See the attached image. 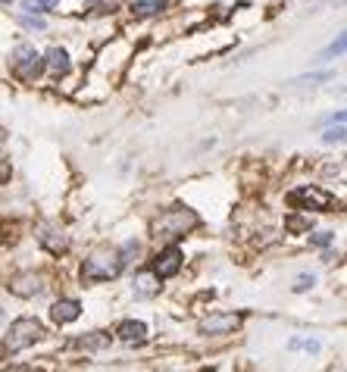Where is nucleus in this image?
Here are the masks:
<instances>
[{"label": "nucleus", "instance_id": "f257e3e1", "mask_svg": "<svg viewBox=\"0 0 347 372\" xmlns=\"http://www.w3.org/2000/svg\"><path fill=\"white\" fill-rule=\"evenodd\" d=\"M197 213L194 209H188V207H169L166 213H160L157 216V222H153V235L157 238H166V241H172V238H182V235H188L191 228H197Z\"/></svg>", "mask_w": 347, "mask_h": 372}, {"label": "nucleus", "instance_id": "f03ea898", "mask_svg": "<svg viewBox=\"0 0 347 372\" xmlns=\"http://www.w3.org/2000/svg\"><path fill=\"white\" fill-rule=\"evenodd\" d=\"M122 254L119 250H100V254L88 256V263L82 266V279L85 282H110L122 273Z\"/></svg>", "mask_w": 347, "mask_h": 372}, {"label": "nucleus", "instance_id": "7ed1b4c3", "mask_svg": "<svg viewBox=\"0 0 347 372\" xmlns=\"http://www.w3.org/2000/svg\"><path fill=\"white\" fill-rule=\"evenodd\" d=\"M288 207H295V209H306V213H325V209H335L338 207V200L332 198L329 191H323V188H316V185H300L295 188V191H288Z\"/></svg>", "mask_w": 347, "mask_h": 372}, {"label": "nucleus", "instance_id": "20e7f679", "mask_svg": "<svg viewBox=\"0 0 347 372\" xmlns=\"http://www.w3.org/2000/svg\"><path fill=\"white\" fill-rule=\"evenodd\" d=\"M13 72L19 82H38V76L44 72V57L31 44H19L13 50Z\"/></svg>", "mask_w": 347, "mask_h": 372}, {"label": "nucleus", "instance_id": "39448f33", "mask_svg": "<svg viewBox=\"0 0 347 372\" xmlns=\"http://www.w3.org/2000/svg\"><path fill=\"white\" fill-rule=\"evenodd\" d=\"M38 338H41V322L31 319V316H22V319H16L10 326V335L3 338V347H6V354H19L29 344H35Z\"/></svg>", "mask_w": 347, "mask_h": 372}, {"label": "nucleus", "instance_id": "423d86ee", "mask_svg": "<svg viewBox=\"0 0 347 372\" xmlns=\"http://www.w3.org/2000/svg\"><path fill=\"white\" fill-rule=\"evenodd\" d=\"M182 256L185 254L176 244H169L166 250H160L157 260H153V275H157V279H172V275L182 269Z\"/></svg>", "mask_w": 347, "mask_h": 372}, {"label": "nucleus", "instance_id": "0eeeda50", "mask_svg": "<svg viewBox=\"0 0 347 372\" xmlns=\"http://www.w3.org/2000/svg\"><path fill=\"white\" fill-rule=\"evenodd\" d=\"M241 329V316L238 313H213L200 322L204 335H232V331Z\"/></svg>", "mask_w": 347, "mask_h": 372}, {"label": "nucleus", "instance_id": "6e6552de", "mask_svg": "<svg viewBox=\"0 0 347 372\" xmlns=\"http://www.w3.org/2000/svg\"><path fill=\"white\" fill-rule=\"evenodd\" d=\"M38 241H41L48 250H53V254H59V250H66L69 247V238H66V232L63 228H57V226H38Z\"/></svg>", "mask_w": 347, "mask_h": 372}, {"label": "nucleus", "instance_id": "1a4fd4ad", "mask_svg": "<svg viewBox=\"0 0 347 372\" xmlns=\"http://www.w3.org/2000/svg\"><path fill=\"white\" fill-rule=\"evenodd\" d=\"M41 288H44V282H41V275H35V273H19L16 279H10V291L16 297H31Z\"/></svg>", "mask_w": 347, "mask_h": 372}, {"label": "nucleus", "instance_id": "9d476101", "mask_svg": "<svg viewBox=\"0 0 347 372\" xmlns=\"http://www.w3.org/2000/svg\"><path fill=\"white\" fill-rule=\"evenodd\" d=\"M50 316L57 326H66V322H76L78 316H82V303L78 301H57L50 307Z\"/></svg>", "mask_w": 347, "mask_h": 372}, {"label": "nucleus", "instance_id": "9b49d317", "mask_svg": "<svg viewBox=\"0 0 347 372\" xmlns=\"http://www.w3.org/2000/svg\"><path fill=\"white\" fill-rule=\"evenodd\" d=\"M44 66H48L53 76H66V72L72 69V60H69V53H66L63 47H50L48 57H44Z\"/></svg>", "mask_w": 347, "mask_h": 372}, {"label": "nucleus", "instance_id": "f8f14e48", "mask_svg": "<svg viewBox=\"0 0 347 372\" xmlns=\"http://www.w3.org/2000/svg\"><path fill=\"white\" fill-rule=\"evenodd\" d=\"M129 10L135 19H148V16H157V13L166 10V0H135Z\"/></svg>", "mask_w": 347, "mask_h": 372}, {"label": "nucleus", "instance_id": "ddd939ff", "mask_svg": "<svg viewBox=\"0 0 347 372\" xmlns=\"http://www.w3.org/2000/svg\"><path fill=\"white\" fill-rule=\"evenodd\" d=\"M144 331H148V326H144V322H138V319H125L122 326H119V338H122V341H141Z\"/></svg>", "mask_w": 347, "mask_h": 372}, {"label": "nucleus", "instance_id": "4468645a", "mask_svg": "<svg viewBox=\"0 0 347 372\" xmlns=\"http://www.w3.org/2000/svg\"><path fill=\"white\" fill-rule=\"evenodd\" d=\"M332 123H335V125H329V132L323 135V141H329V144H335V141H344V113L338 110L335 116H332Z\"/></svg>", "mask_w": 347, "mask_h": 372}, {"label": "nucleus", "instance_id": "2eb2a0df", "mask_svg": "<svg viewBox=\"0 0 347 372\" xmlns=\"http://www.w3.org/2000/svg\"><path fill=\"white\" fill-rule=\"evenodd\" d=\"M22 6L29 13H35V16H41V13H50L59 6V0H22Z\"/></svg>", "mask_w": 347, "mask_h": 372}, {"label": "nucleus", "instance_id": "dca6fc26", "mask_svg": "<svg viewBox=\"0 0 347 372\" xmlns=\"http://www.w3.org/2000/svg\"><path fill=\"white\" fill-rule=\"evenodd\" d=\"M76 344L85 350H97V347H106V344H110V335H82Z\"/></svg>", "mask_w": 347, "mask_h": 372}, {"label": "nucleus", "instance_id": "f3484780", "mask_svg": "<svg viewBox=\"0 0 347 372\" xmlns=\"http://www.w3.org/2000/svg\"><path fill=\"white\" fill-rule=\"evenodd\" d=\"M285 228H288V232H310V216H288V219H285Z\"/></svg>", "mask_w": 347, "mask_h": 372}, {"label": "nucleus", "instance_id": "a211bd4d", "mask_svg": "<svg viewBox=\"0 0 347 372\" xmlns=\"http://www.w3.org/2000/svg\"><path fill=\"white\" fill-rule=\"evenodd\" d=\"M341 53H344V35H338L335 41L323 50V57H319V60H335V57H341Z\"/></svg>", "mask_w": 347, "mask_h": 372}, {"label": "nucleus", "instance_id": "6ab92c4d", "mask_svg": "<svg viewBox=\"0 0 347 372\" xmlns=\"http://www.w3.org/2000/svg\"><path fill=\"white\" fill-rule=\"evenodd\" d=\"M153 279H157V275H141V279L135 282V291H138V294H153V291L160 288V282H153Z\"/></svg>", "mask_w": 347, "mask_h": 372}, {"label": "nucleus", "instance_id": "aec40b11", "mask_svg": "<svg viewBox=\"0 0 347 372\" xmlns=\"http://www.w3.org/2000/svg\"><path fill=\"white\" fill-rule=\"evenodd\" d=\"M332 238H335V232H316V235H310V244L325 247V244H332Z\"/></svg>", "mask_w": 347, "mask_h": 372}, {"label": "nucleus", "instance_id": "412c9836", "mask_svg": "<svg viewBox=\"0 0 347 372\" xmlns=\"http://www.w3.org/2000/svg\"><path fill=\"white\" fill-rule=\"evenodd\" d=\"M22 25H25V29L44 32V19H41V16H22Z\"/></svg>", "mask_w": 347, "mask_h": 372}, {"label": "nucleus", "instance_id": "4be33fe9", "mask_svg": "<svg viewBox=\"0 0 347 372\" xmlns=\"http://www.w3.org/2000/svg\"><path fill=\"white\" fill-rule=\"evenodd\" d=\"M313 282H316V279H313V275H297V282H295V291H297V294H300V291H306V288H313Z\"/></svg>", "mask_w": 347, "mask_h": 372}, {"label": "nucleus", "instance_id": "5701e85b", "mask_svg": "<svg viewBox=\"0 0 347 372\" xmlns=\"http://www.w3.org/2000/svg\"><path fill=\"white\" fill-rule=\"evenodd\" d=\"M10 175H13V169H10V160H0V185H3V181H10Z\"/></svg>", "mask_w": 347, "mask_h": 372}, {"label": "nucleus", "instance_id": "b1692460", "mask_svg": "<svg viewBox=\"0 0 347 372\" xmlns=\"http://www.w3.org/2000/svg\"><path fill=\"white\" fill-rule=\"evenodd\" d=\"M304 347H306V354H319V341H306Z\"/></svg>", "mask_w": 347, "mask_h": 372}, {"label": "nucleus", "instance_id": "393cba45", "mask_svg": "<svg viewBox=\"0 0 347 372\" xmlns=\"http://www.w3.org/2000/svg\"><path fill=\"white\" fill-rule=\"evenodd\" d=\"M13 372H29V369H13Z\"/></svg>", "mask_w": 347, "mask_h": 372}, {"label": "nucleus", "instance_id": "a878e982", "mask_svg": "<svg viewBox=\"0 0 347 372\" xmlns=\"http://www.w3.org/2000/svg\"><path fill=\"white\" fill-rule=\"evenodd\" d=\"M3 4H13V0H3Z\"/></svg>", "mask_w": 347, "mask_h": 372}]
</instances>
